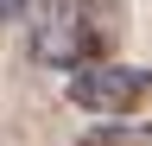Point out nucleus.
<instances>
[{
    "label": "nucleus",
    "mask_w": 152,
    "mask_h": 146,
    "mask_svg": "<svg viewBox=\"0 0 152 146\" xmlns=\"http://www.w3.org/2000/svg\"><path fill=\"white\" fill-rule=\"evenodd\" d=\"M146 95H152V70H140V64H114L108 57V64H89V70L70 76V102L102 114V121H133V108Z\"/></svg>",
    "instance_id": "nucleus-1"
},
{
    "label": "nucleus",
    "mask_w": 152,
    "mask_h": 146,
    "mask_svg": "<svg viewBox=\"0 0 152 146\" xmlns=\"http://www.w3.org/2000/svg\"><path fill=\"white\" fill-rule=\"evenodd\" d=\"M76 146H152V121H102Z\"/></svg>",
    "instance_id": "nucleus-2"
},
{
    "label": "nucleus",
    "mask_w": 152,
    "mask_h": 146,
    "mask_svg": "<svg viewBox=\"0 0 152 146\" xmlns=\"http://www.w3.org/2000/svg\"><path fill=\"white\" fill-rule=\"evenodd\" d=\"M26 7H32V0H0V26H13V19H19Z\"/></svg>",
    "instance_id": "nucleus-3"
}]
</instances>
